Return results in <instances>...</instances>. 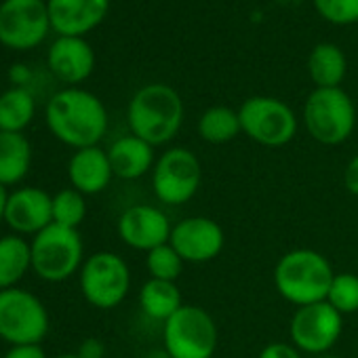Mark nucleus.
I'll return each instance as SVG.
<instances>
[{
    "label": "nucleus",
    "instance_id": "nucleus-1",
    "mask_svg": "<svg viewBox=\"0 0 358 358\" xmlns=\"http://www.w3.org/2000/svg\"><path fill=\"white\" fill-rule=\"evenodd\" d=\"M47 127L66 145L76 150L97 145L108 131V112L101 99L85 89L70 87L47 103Z\"/></svg>",
    "mask_w": 358,
    "mask_h": 358
},
{
    "label": "nucleus",
    "instance_id": "nucleus-2",
    "mask_svg": "<svg viewBox=\"0 0 358 358\" xmlns=\"http://www.w3.org/2000/svg\"><path fill=\"white\" fill-rule=\"evenodd\" d=\"M127 122L135 137L148 141L154 148L164 145L182 129L184 101L169 85H145L131 97L127 108Z\"/></svg>",
    "mask_w": 358,
    "mask_h": 358
},
{
    "label": "nucleus",
    "instance_id": "nucleus-3",
    "mask_svg": "<svg viewBox=\"0 0 358 358\" xmlns=\"http://www.w3.org/2000/svg\"><path fill=\"white\" fill-rule=\"evenodd\" d=\"M335 272L329 259L314 249H293L274 268V287L282 299L303 308L327 299Z\"/></svg>",
    "mask_w": 358,
    "mask_h": 358
},
{
    "label": "nucleus",
    "instance_id": "nucleus-4",
    "mask_svg": "<svg viewBox=\"0 0 358 358\" xmlns=\"http://www.w3.org/2000/svg\"><path fill=\"white\" fill-rule=\"evenodd\" d=\"M162 343L169 358H213L220 331L205 308L184 303L162 322Z\"/></svg>",
    "mask_w": 358,
    "mask_h": 358
},
{
    "label": "nucleus",
    "instance_id": "nucleus-5",
    "mask_svg": "<svg viewBox=\"0 0 358 358\" xmlns=\"http://www.w3.org/2000/svg\"><path fill=\"white\" fill-rule=\"evenodd\" d=\"M303 124L314 141L339 145L356 127L354 101L341 87L314 89L303 103Z\"/></svg>",
    "mask_w": 358,
    "mask_h": 358
},
{
    "label": "nucleus",
    "instance_id": "nucleus-6",
    "mask_svg": "<svg viewBox=\"0 0 358 358\" xmlns=\"http://www.w3.org/2000/svg\"><path fill=\"white\" fill-rule=\"evenodd\" d=\"M203 184V164L188 148H169L156 158L152 188L160 203L182 207L190 203Z\"/></svg>",
    "mask_w": 358,
    "mask_h": 358
},
{
    "label": "nucleus",
    "instance_id": "nucleus-7",
    "mask_svg": "<svg viewBox=\"0 0 358 358\" xmlns=\"http://www.w3.org/2000/svg\"><path fill=\"white\" fill-rule=\"evenodd\" d=\"M32 270L49 282H62L83 268V238L78 230L47 226L30 243Z\"/></svg>",
    "mask_w": 358,
    "mask_h": 358
},
{
    "label": "nucleus",
    "instance_id": "nucleus-8",
    "mask_svg": "<svg viewBox=\"0 0 358 358\" xmlns=\"http://www.w3.org/2000/svg\"><path fill=\"white\" fill-rule=\"evenodd\" d=\"M49 333V314L43 301L26 289L0 291V337L11 345L41 343Z\"/></svg>",
    "mask_w": 358,
    "mask_h": 358
},
{
    "label": "nucleus",
    "instance_id": "nucleus-9",
    "mask_svg": "<svg viewBox=\"0 0 358 358\" xmlns=\"http://www.w3.org/2000/svg\"><path fill=\"white\" fill-rule=\"evenodd\" d=\"M238 118L243 133L266 148H282L297 133L295 112L276 97L255 95L245 99L238 108Z\"/></svg>",
    "mask_w": 358,
    "mask_h": 358
},
{
    "label": "nucleus",
    "instance_id": "nucleus-10",
    "mask_svg": "<svg viewBox=\"0 0 358 358\" xmlns=\"http://www.w3.org/2000/svg\"><path fill=\"white\" fill-rule=\"evenodd\" d=\"M129 289L131 270L127 262L112 251H99L91 255L80 268V291L85 299L99 310H112L120 306Z\"/></svg>",
    "mask_w": 358,
    "mask_h": 358
},
{
    "label": "nucleus",
    "instance_id": "nucleus-11",
    "mask_svg": "<svg viewBox=\"0 0 358 358\" xmlns=\"http://www.w3.org/2000/svg\"><path fill=\"white\" fill-rule=\"evenodd\" d=\"M51 32L47 0H3L0 45L13 51L36 49Z\"/></svg>",
    "mask_w": 358,
    "mask_h": 358
},
{
    "label": "nucleus",
    "instance_id": "nucleus-12",
    "mask_svg": "<svg viewBox=\"0 0 358 358\" xmlns=\"http://www.w3.org/2000/svg\"><path fill=\"white\" fill-rule=\"evenodd\" d=\"M341 331H343V316L327 301L297 308L289 324L291 343L301 354H312V356L327 354L341 337Z\"/></svg>",
    "mask_w": 358,
    "mask_h": 358
},
{
    "label": "nucleus",
    "instance_id": "nucleus-13",
    "mask_svg": "<svg viewBox=\"0 0 358 358\" xmlns=\"http://www.w3.org/2000/svg\"><path fill=\"white\" fill-rule=\"evenodd\" d=\"M169 243L186 264H205L222 255L226 234L215 220L192 215L173 226Z\"/></svg>",
    "mask_w": 358,
    "mask_h": 358
},
{
    "label": "nucleus",
    "instance_id": "nucleus-14",
    "mask_svg": "<svg viewBox=\"0 0 358 358\" xmlns=\"http://www.w3.org/2000/svg\"><path fill=\"white\" fill-rule=\"evenodd\" d=\"M169 217L152 205H133L118 220V236L137 251H152L171 241Z\"/></svg>",
    "mask_w": 358,
    "mask_h": 358
},
{
    "label": "nucleus",
    "instance_id": "nucleus-15",
    "mask_svg": "<svg viewBox=\"0 0 358 358\" xmlns=\"http://www.w3.org/2000/svg\"><path fill=\"white\" fill-rule=\"evenodd\" d=\"M51 74L70 87L85 83L95 70V51L85 36H57L47 53Z\"/></svg>",
    "mask_w": 358,
    "mask_h": 358
},
{
    "label": "nucleus",
    "instance_id": "nucleus-16",
    "mask_svg": "<svg viewBox=\"0 0 358 358\" xmlns=\"http://www.w3.org/2000/svg\"><path fill=\"white\" fill-rule=\"evenodd\" d=\"M51 30L57 36H85L110 11V0H47Z\"/></svg>",
    "mask_w": 358,
    "mask_h": 358
},
{
    "label": "nucleus",
    "instance_id": "nucleus-17",
    "mask_svg": "<svg viewBox=\"0 0 358 358\" xmlns=\"http://www.w3.org/2000/svg\"><path fill=\"white\" fill-rule=\"evenodd\" d=\"M5 222L20 234H38L53 224V196L45 190L28 186L9 194Z\"/></svg>",
    "mask_w": 358,
    "mask_h": 358
},
{
    "label": "nucleus",
    "instance_id": "nucleus-18",
    "mask_svg": "<svg viewBox=\"0 0 358 358\" xmlns=\"http://www.w3.org/2000/svg\"><path fill=\"white\" fill-rule=\"evenodd\" d=\"M68 177L72 188L78 190L80 194L103 192L114 177L108 150H101L99 145L76 150V154L70 158L68 164Z\"/></svg>",
    "mask_w": 358,
    "mask_h": 358
},
{
    "label": "nucleus",
    "instance_id": "nucleus-19",
    "mask_svg": "<svg viewBox=\"0 0 358 358\" xmlns=\"http://www.w3.org/2000/svg\"><path fill=\"white\" fill-rule=\"evenodd\" d=\"M108 158L112 171L120 179H139L154 169V145L135 137L133 133L118 137L108 148Z\"/></svg>",
    "mask_w": 358,
    "mask_h": 358
},
{
    "label": "nucleus",
    "instance_id": "nucleus-20",
    "mask_svg": "<svg viewBox=\"0 0 358 358\" xmlns=\"http://www.w3.org/2000/svg\"><path fill=\"white\" fill-rule=\"evenodd\" d=\"M32 148L24 133L0 131V184L5 188L20 184L28 175Z\"/></svg>",
    "mask_w": 358,
    "mask_h": 358
},
{
    "label": "nucleus",
    "instance_id": "nucleus-21",
    "mask_svg": "<svg viewBox=\"0 0 358 358\" xmlns=\"http://www.w3.org/2000/svg\"><path fill=\"white\" fill-rule=\"evenodd\" d=\"M348 72V62L343 51L333 43H320L310 51L308 74L316 89H337L341 87Z\"/></svg>",
    "mask_w": 358,
    "mask_h": 358
},
{
    "label": "nucleus",
    "instance_id": "nucleus-22",
    "mask_svg": "<svg viewBox=\"0 0 358 358\" xmlns=\"http://www.w3.org/2000/svg\"><path fill=\"white\" fill-rule=\"evenodd\" d=\"M139 306L152 320L166 322L179 308L184 306L182 291L171 280H156L150 278L139 289Z\"/></svg>",
    "mask_w": 358,
    "mask_h": 358
},
{
    "label": "nucleus",
    "instance_id": "nucleus-23",
    "mask_svg": "<svg viewBox=\"0 0 358 358\" xmlns=\"http://www.w3.org/2000/svg\"><path fill=\"white\" fill-rule=\"evenodd\" d=\"M32 268V249L22 236L0 238V291L15 287Z\"/></svg>",
    "mask_w": 358,
    "mask_h": 358
},
{
    "label": "nucleus",
    "instance_id": "nucleus-24",
    "mask_svg": "<svg viewBox=\"0 0 358 358\" xmlns=\"http://www.w3.org/2000/svg\"><path fill=\"white\" fill-rule=\"evenodd\" d=\"M36 114L34 95L28 89L11 87L0 95V131L24 133Z\"/></svg>",
    "mask_w": 358,
    "mask_h": 358
},
{
    "label": "nucleus",
    "instance_id": "nucleus-25",
    "mask_svg": "<svg viewBox=\"0 0 358 358\" xmlns=\"http://www.w3.org/2000/svg\"><path fill=\"white\" fill-rule=\"evenodd\" d=\"M196 131H199V137L207 143H213V145L230 143L232 139L238 137V133H243L238 110H232L228 106H213L203 112V116L199 118Z\"/></svg>",
    "mask_w": 358,
    "mask_h": 358
},
{
    "label": "nucleus",
    "instance_id": "nucleus-26",
    "mask_svg": "<svg viewBox=\"0 0 358 358\" xmlns=\"http://www.w3.org/2000/svg\"><path fill=\"white\" fill-rule=\"evenodd\" d=\"M87 217V203L85 194L74 188H66L53 196V224L78 230V226Z\"/></svg>",
    "mask_w": 358,
    "mask_h": 358
},
{
    "label": "nucleus",
    "instance_id": "nucleus-27",
    "mask_svg": "<svg viewBox=\"0 0 358 358\" xmlns=\"http://www.w3.org/2000/svg\"><path fill=\"white\" fill-rule=\"evenodd\" d=\"M184 264L186 262L179 257V253L171 247V243L160 245L145 253V270L150 278H156V280L175 282L179 274L184 272Z\"/></svg>",
    "mask_w": 358,
    "mask_h": 358
},
{
    "label": "nucleus",
    "instance_id": "nucleus-28",
    "mask_svg": "<svg viewBox=\"0 0 358 358\" xmlns=\"http://www.w3.org/2000/svg\"><path fill=\"white\" fill-rule=\"evenodd\" d=\"M341 316L358 312V276L350 272H339L333 276L327 299Z\"/></svg>",
    "mask_w": 358,
    "mask_h": 358
},
{
    "label": "nucleus",
    "instance_id": "nucleus-29",
    "mask_svg": "<svg viewBox=\"0 0 358 358\" xmlns=\"http://www.w3.org/2000/svg\"><path fill=\"white\" fill-rule=\"evenodd\" d=\"M316 13L335 26H350L358 22V0H312Z\"/></svg>",
    "mask_w": 358,
    "mask_h": 358
},
{
    "label": "nucleus",
    "instance_id": "nucleus-30",
    "mask_svg": "<svg viewBox=\"0 0 358 358\" xmlns=\"http://www.w3.org/2000/svg\"><path fill=\"white\" fill-rule=\"evenodd\" d=\"M257 358H303V356H301V352H299L293 343H289V341H272V343H268V345L259 352Z\"/></svg>",
    "mask_w": 358,
    "mask_h": 358
},
{
    "label": "nucleus",
    "instance_id": "nucleus-31",
    "mask_svg": "<svg viewBox=\"0 0 358 358\" xmlns=\"http://www.w3.org/2000/svg\"><path fill=\"white\" fill-rule=\"evenodd\" d=\"M3 358H47L41 343H28V345H11V350Z\"/></svg>",
    "mask_w": 358,
    "mask_h": 358
},
{
    "label": "nucleus",
    "instance_id": "nucleus-32",
    "mask_svg": "<svg viewBox=\"0 0 358 358\" xmlns=\"http://www.w3.org/2000/svg\"><path fill=\"white\" fill-rule=\"evenodd\" d=\"M343 186L352 196H358V154L352 156L343 169Z\"/></svg>",
    "mask_w": 358,
    "mask_h": 358
},
{
    "label": "nucleus",
    "instance_id": "nucleus-33",
    "mask_svg": "<svg viewBox=\"0 0 358 358\" xmlns=\"http://www.w3.org/2000/svg\"><path fill=\"white\" fill-rule=\"evenodd\" d=\"M78 358H103L106 356V345L95 339V337H89L80 343L78 352H76Z\"/></svg>",
    "mask_w": 358,
    "mask_h": 358
},
{
    "label": "nucleus",
    "instance_id": "nucleus-34",
    "mask_svg": "<svg viewBox=\"0 0 358 358\" xmlns=\"http://www.w3.org/2000/svg\"><path fill=\"white\" fill-rule=\"evenodd\" d=\"M9 80H11L15 87L26 89V85L32 80V70H30L26 64H13V66L9 68Z\"/></svg>",
    "mask_w": 358,
    "mask_h": 358
},
{
    "label": "nucleus",
    "instance_id": "nucleus-35",
    "mask_svg": "<svg viewBox=\"0 0 358 358\" xmlns=\"http://www.w3.org/2000/svg\"><path fill=\"white\" fill-rule=\"evenodd\" d=\"M7 201H9V192H7V188L3 184H0V222H5Z\"/></svg>",
    "mask_w": 358,
    "mask_h": 358
},
{
    "label": "nucleus",
    "instance_id": "nucleus-36",
    "mask_svg": "<svg viewBox=\"0 0 358 358\" xmlns=\"http://www.w3.org/2000/svg\"><path fill=\"white\" fill-rule=\"evenodd\" d=\"M316 358H341V356H335V354H322V356H316Z\"/></svg>",
    "mask_w": 358,
    "mask_h": 358
},
{
    "label": "nucleus",
    "instance_id": "nucleus-37",
    "mask_svg": "<svg viewBox=\"0 0 358 358\" xmlns=\"http://www.w3.org/2000/svg\"><path fill=\"white\" fill-rule=\"evenodd\" d=\"M57 358H78L76 354H62V356H57Z\"/></svg>",
    "mask_w": 358,
    "mask_h": 358
}]
</instances>
